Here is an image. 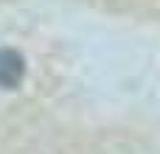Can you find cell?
<instances>
[{"mask_svg": "<svg viewBox=\"0 0 160 154\" xmlns=\"http://www.w3.org/2000/svg\"><path fill=\"white\" fill-rule=\"evenodd\" d=\"M22 73H25L22 56L17 51H11V48H0V87L14 90L22 81Z\"/></svg>", "mask_w": 160, "mask_h": 154, "instance_id": "cell-1", "label": "cell"}]
</instances>
